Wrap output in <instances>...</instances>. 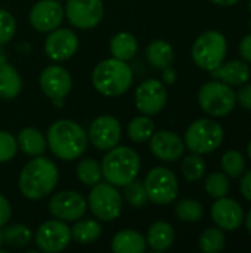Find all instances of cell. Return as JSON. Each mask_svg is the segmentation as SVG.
Listing matches in <instances>:
<instances>
[{"instance_id":"cell-1","label":"cell","mask_w":251,"mask_h":253,"mask_svg":"<svg viewBox=\"0 0 251 253\" xmlns=\"http://www.w3.org/2000/svg\"><path fill=\"white\" fill-rule=\"evenodd\" d=\"M58 181L59 170L55 162L44 156H37L22 168L18 188L27 200H41L55 191Z\"/></svg>"},{"instance_id":"cell-2","label":"cell","mask_w":251,"mask_h":253,"mask_svg":"<svg viewBox=\"0 0 251 253\" xmlns=\"http://www.w3.org/2000/svg\"><path fill=\"white\" fill-rule=\"evenodd\" d=\"M46 141L50 153L62 162L80 159L87 148V133L77 122L70 119L53 122L47 129Z\"/></svg>"},{"instance_id":"cell-3","label":"cell","mask_w":251,"mask_h":253,"mask_svg":"<svg viewBox=\"0 0 251 253\" xmlns=\"http://www.w3.org/2000/svg\"><path fill=\"white\" fill-rule=\"evenodd\" d=\"M133 83L132 67L114 56L98 62L92 71V84L104 96H120L126 93Z\"/></svg>"},{"instance_id":"cell-4","label":"cell","mask_w":251,"mask_h":253,"mask_svg":"<svg viewBox=\"0 0 251 253\" xmlns=\"http://www.w3.org/2000/svg\"><path fill=\"white\" fill-rule=\"evenodd\" d=\"M102 178L115 185L124 187L138 178L141 170V157L132 147L117 145L107 151L101 163Z\"/></svg>"},{"instance_id":"cell-5","label":"cell","mask_w":251,"mask_h":253,"mask_svg":"<svg viewBox=\"0 0 251 253\" xmlns=\"http://www.w3.org/2000/svg\"><path fill=\"white\" fill-rule=\"evenodd\" d=\"M228 53L226 37L216 30H209L198 36L192 44V61L206 71H213L225 62Z\"/></svg>"},{"instance_id":"cell-6","label":"cell","mask_w":251,"mask_h":253,"mask_svg":"<svg viewBox=\"0 0 251 253\" xmlns=\"http://www.w3.org/2000/svg\"><path fill=\"white\" fill-rule=\"evenodd\" d=\"M225 138V130L220 123L213 119H198L192 122L185 132V148L197 154H209L216 151Z\"/></svg>"},{"instance_id":"cell-7","label":"cell","mask_w":251,"mask_h":253,"mask_svg":"<svg viewBox=\"0 0 251 253\" xmlns=\"http://www.w3.org/2000/svg\"><path fill=\"white\" fill-rule=\"evenodd\" d=\"M198 104L206 114L212 117H225L234 111L237 105V95L232 86L213 79L200 87Z\"/></svg>"},{"instance_id":"cell-8","label":"cell","mask_w":251,"mask_h":253,"mask_svg":"<svg viewBox=\"0 0 251 253\" xmlns=\"http://www.w3.org/2000/svg\"><path fill=\"white\" fill-rule=\"evenodd\" d=\"M87 208L98 221L111 222L115 221L123 211V196L118 187L109 182H98L92 185L87 196Z\"/></svg>"},{"instance_id":"cell-9","label":"cell","mask_w":251,"mask_h":253,"mask_svg":"<svg viewBox=\"0 0 251 253\" xmlns=\"http://www.w3.org/2000/svg\"><path fill=\"white\" fill-rule=\"evenodd\" d=\"M148 200L164 206L173 203L179 196V182L173 170L164 166L152 168L143 181Z\"/></svg>"},{"instance_id":"cell-10","label":"cell","mask_w":251,"mask_h":253,"mask_svg":"<svg viewBox=\"0 0 251 253\" xmlns=\"http://www.w3.org/2000/svg\"><path fill=\"white\" fill-rule=\"evenodd\" d=\"M33 239L37 249L44 253L62 252L70 246L72 240L71 228L67 225V222L56 218L43 222L37 228Z\"/></svg>"},{"instance_id":"cell-11","label":"cell","mask_w":251,"mask_h":253,"mask_svg":"<svg viewBox=\"0 0 251 253\" xmlns=\"http://www.w3.org/2000/svg\"><path fill=\"white\" fill-rule=\"evenodd\" d=\"M47 209L53 218L64 222H74L86 215L87 200L78 191L64 190L50 197Z\"/></svg>"},{"instance_id":"cell-12","label":"cell","mask_w":251,"mask_h":253,"mask_svg":"<svg viewBox=\"0 0 251 253\" xmlns=\"http://www.w3.org/2000/svg\"><path fill=\"white\" fill-rule=\"evenodd\" d=\"M64 12L74 28L92 30L104 18V3L102 0H67Z\"/></svg>"},{"instance_id":"cell-13","label":"cell","mask_w":251,"mask_h":253,"mask_svg":"<svg viewBox=\"0 0 251 253\" xmlns=\"http://www.w3.org/2000/svg\"><path fill=\"white\" fill-rule=\"evenodd\" d=\"M167 104L166 84L158 79H148L142 82L135 90V105L141 114L157 116Z\"/></svg>"},{"instance_id":"cell-14","label":"cell","mask_w":251,"mask_h":253,"mask_svg":"<svg viewBox=\"0 0 251 253\" xmlns=\"http://www.w3.org/2000/svg\"><path fill=\"white\" fill-rule=\"evenodd\" d=\"M78 50V37L71 28L58 27L47 33L44 40V53L53 62L71 59Z\"/></svg>"},{"instance_id":"cell-15","label":"cell","mask_w":251,"mask_h":253,"mask_svg":"<svg viewBox=\"0 0 251 253\" xmlns=\"http://www.w3.org/2000/svg\"><path fill=\"white\" fill-rule=\"evenodd\" d=\"M87 138L101 151H108L117 147L121 141V125L114 116H99L96 117L90 126Z\"/></svg>"},{"instance_id":"cell-16","label":"cell","mask_w":251,"mask_h":253,"mask_svg":"<svg viewBox=\"0 0 251 253\" xmlns=\"http://www.w3.org/2000/svg\"><path fill=\"white\" fill-rule=\"evenodd\" d=\"M38 84L43 93L52 101H64L71 89H72V79L67 68L62 65L53 64L47 65L38 77Z\"/></svg>"},{"instance_id":"cell-17","label":"cell","mask_w":251,"mask_h":253,"mask_svg":"<svg viewBox=\"0 0 251 253\" xmlns=\"http://www.w3.org/2000/svg\"><path fill=\"white\" fill-rule=\"evenodd\" d=\"M65 18L64 6L58 0H38L30 9V24L38 33H50L61 27Z\"/></svg>"},{"instance_id":"cell-18","label":"cell","mask_w":251,"mask_h":253,"mask_svg":"<svg viewBox=\"0 0 251 253\" xmlns=\"http://www.w3.org/2000/svg\"><path fill=\"white\" fill-rule=\"evenodd\" d=\"M149 150L155 159L172 163L183 157L185 142L173 130H158L149 138Z\"/></svg>"},{"instance_id":"cell-19","label":"cell","mask_w":251,"mask_h":253,"mask_svg":"<svg viewBox=\"0 0 251 253\" xmlns=\"http://www.w3.org/2000/svg\"><path fill=\"white\" fill-rule=\"evenodd\" d=\"M212 219L223 231H235L244 222L243 206L229 197L216 199L212 206Z\"/></svg>"},{"instance_id":"cell-20","label":"cell","mask_w":251,"mask_h":253,"mask_svg":"<svg viewBox=\"0 0 251 253\" xmlns=\"http://www.w3.org/2000/svg\"><path fill=\"white\" fill-rule=\"evenodd\" d=\"M210 73L213 79L220 80L229 86H241L250 80L251 76L250 67L244 59H232L229 62H223L220 67Z\"/></svg>"},{"instance_id":"cell-21","label":"cell","mask_w":251,"mask_h":253,"mask_svg":"<svg viewBox=\"0 0 251 253\" xmlns=\"http://www.w3.org/2000/svg\"><path fill=\"white\" fill-rule=\"evenodd\" d=\"M146 239L136 230H121L115 233L111 240V249L114 253H143L146 251Z\"/></svg>"},{"instance_id":"cell-22","label":"cell","mask_w":251,"mask_h":253,"mask_svg":"<svg viewBox=\"0 0 251 253\" xmlns=\"http://www.w3.org/2000/svg\"><path fill=\"white\" fill-rule=\"evenodd\" d=\"M16 144L18 150H21L24 154L30 157L43 156V153L47 148L46 135H43L36 127H24L16 135Z\"/></svg>"},{"instance_id":"cell-23","label":"cell","mask_w":251,"mask_h":253,"mask_svg":"<svg viewBox=\"0 0 251 253\" xmlns=\"http://www.w3.org/2000/svg\"><path fill=\"white\" fill-rule=\"evenodd\" d=\"M175 230L166 221L154 222L146 233V245L155 252H164L170 249L175 243Z\"/></svg>"},{"instance_id":"cell-24","label":"cell","mask_w":251,"mask_h":253,"mask_svg":"<svg viewBox=\"0 0 251 253\" xmlns=\"http://www.w3.org/2000/svg\"><path fill=\"white\" fill-rule=\"evenodd\" d=\"M145 56L151 67L157 70H164L167 67H172L175 61V49L169 42L157 39L146 46Z\"/></svg>"},{"instance_id":"cell-25","label":"cell","mask_w":251,"mask_h":253,"mask_svg":"<svg viewBox=\"0 0 251 253\" xmlns=\"http://www.w3.org/2000/svg\"><path fill=\"white\" fill-rule=\"evenodd\" d=\"M22 90V77L9 62L0 64V99L12 101Z\"/></svg>"},{"instance_id":"cell-26","label":"cell","mask_w":251,"mask_h":253,"mask_svg":"<svg viewBox=\"0 0 251 253\" xmlns=\"http://www.w3.org/2000/svg\"><path fill=\"white\" fill-rule=\"evenodd\" d=\"M138 40L136 37L129 31H120L114 34L109 40V52L111 56L129 62L132 58H135L138 52Z\"/></svg>"},{"instance_id":"cell-27","label":"cell","mask_w":251,"mask_h":253,"mask_svg":"<svg viewBox=\"0 0 251 253\" xmlns=\"http://www.w3.org/2000/svg\"><path fill=\"white\" fill-rule=\"evenodd\" d=\"M102 234V227L96 219L80 218L74 221L71 228V237L78 245H92L95 243Z\"/></svg>"},{"instance_id":"cell-28","label":"cell","mask_w":251,"mask_h":253,"mask_svg":"<svg viewBox=\"0 0 251 253\" xmlns=\"http://www.w3.org/2000/svg\"><path fill=\"white\" fill-rule=\"evenodd\" d=\"M154 132H155V123L149 116L145 114L132 119L127 125V136L130 141L136 144L148 142Z\"/></svg>"},{"instance_id":"cell-29","label":"cell","mask_w":251,"mask_h":253,"mask_svg":"<svg viewBox=\"0 0 251 253\" xmlns=\"http://www.w3.org/2000/svg\"><path fill=\"white\" fill-rule=\"evenodd\" d=\"M75 175L77 179L86 185V187H92L95 184H98L102 179V169H101V163H98L95 159L87 157V159H81L77 166H75Z\"/></svg>"},{"instance_id":"cell-30","label":"cell","mask_w":251,"mask_h":253,"mask_svg":"<svg viewBox=\"0 0 251 253\" xmlns=\"http://www.w3.org/2000/svg\"><path fill=\"white\" fill-rule=\"evenodd\" d=\"M33 240V231L22 224H13L3 230V245L9 248H27Z\"/></svg>"},{"instance_id":"cell-31","label":"cell","mask_w":251,"mask_h":253,"mask_svg":"<svg viewBox=\"0 0 251 253\" xmlns=\"http://www.w3.org/2000/svg\"><path fill=\"white\" fill-rule=\"evenodd\" d=\"M175 213L179 221L182 222H198L204 216V208L203 205L195 199H182L175 206Z\"/></svg>"},{"instance_id":"cell-32","label":"cell","mask_w":251,"mask_h":253,"mask_svg":"<svg viewBox=\"0 0 251 253\" xmlns=\"http://www.w3.org/2000/svg\"><path fill=\"white\" fill-rule=\"evenodd\" d=\"M180 169H182L183 178L188 182H197L204 176V173L207 170V165H206V160L203 159L201 154L191 153L182 159Z\"/></svg>"},{"instance_id":"cell-33","label":"cell","mask_w":251,"mask_h":253,"mask_svg":"<svg viewBox=\"0 0 251 253\" xmlns=\"http://www.w3.org/2000/svg\"><path fill=\"white\" fill-rule=\"evenodd\" d=\"M222 170L229 178H240L246 170V159L244 154L238 150H228L223 153L220 159Z\"/></svg>"},{"instance_id":"cell-34","label":"cell","mask_w":251,"mask_h":253,"mask_svg":"<svg viewBox=\"0 0 251 253\" xmlns=\"http://www.w3.org/2000/svg\"><path fill=\"white\" fill-rule=\"evenodd\" d=\"M225 243H226L225 233L219 227L204 230L200 236V240H198L200 249L204 253L220 252V251H223Z\"/></svg>"},{"instance_id":"cell-35","label":"cell","mask_w":251,"mask_h":253,"mask_svg":"<svg viewBox=\"0 0 251 253\" xmlns=\"http://www.w3.org/2000/svg\"><path fill=\"white\" fill-rule=\"evenodd\" d=\"M204 188L207 194L212 199H220L225 197L229 193L231 184H229V176H226L223 172H213L206 178Z\"/></svg>"},{"instance_id":"cell-36","label":"cell","mask_w":251,"mask_h":253,"mask_svg":"<svg viewBox=\"0 0 251 253\" xmlns=\"http://www.w3.org/2000/svg\"><path fill=\"white\" fill-rule=\"evenodd\" d=\"M123 196L126 199V202L135 208V209H139V208H143L148 202V194H146V190H145V185L142 181H138V179H133L130 181L129 184H126L123 187Z\"/></svg>"},{"instance_id":"cell-37","label":"cell","mask_w":251,"mask_h":253,"mask_svg":"<svg viewBox=\"0 0 251 253\" xmlns=\"http://www.w3.org/2000/svg\"><path fill=\"white\" fill-rule=\"evenodd\" d=\"M16 34V21L13 15L6 10L0 9V46L7 44Z\"/></svg>"},{"instance_id":"cell-38","label":"cell","mask_w":251,"mask_h":253,"mask_svg":"<svg viewBox=\"0 0 251 253\" xmlns=\"http://www.w3.org/2000/svg\"><path fill=\"white\" fill-rule=\"evenodd\" d=\"M16 153H18L16 138L7 130H0V163L10 162L16 156Z\"/></svg>"},{"instance_id":"cell-39","label":"cell","mask_w":251,"mask_h":253,"mask_svg":"<svg viewBox=\"0 0 251 253\" xmlns=\"http://www.w3.org/2000/svg\"><path fill=\"white\" fill-rule=\"evenodd\" d=\"M235 95H237V102H238L243 108L251 111V83H244V84H241L240 90H238Z\"/></svg>"},{"instance_id":"cell-40","label":"cell","mask_w":251,"mask_h":253,"mask_svg":"<svg viewBox=\"0 0 251 253\" xmlns=\"http://www.w3.org/2000/svg\"><path fill=\"white\" fill-rule=\"evenodd\" d=\"M12 218V206L9 200L0 194V227H4Z\"/></svg>"},{"instance_id":"cell-41","label":"cell","mask_w":251,"mask_h":253,"mask_svg":"<svg viewBox=\"0 0 251 253\" xmlns=\"http://www.w3.org/2000/svg\"><path fill=\"white\" fill-rule=\"evenodd\" d=\"M240 191L244 196V199H247L251 202V170H247L241 175V181H240Z\"/></svg>"},{"instance_id":"cell-42","label":"cell","mask_w":251,"mask_h":253,"mask_svg":"<svg viewBox=\"0 0 251 253\" xmlns=\"http://www.w3.org/2000/svg\"><path fill=\"white\" fill-rule=\"evenodd\" d=\"M240 55L246 62H251V33L247 34L240 43Z\"/></svg>"},{"instance_id":"cell-43","label":"cell","mask_w":251,"mask_h":253,"mask_svg":"<svg viewBox=\"0 0 251 253\" xmlns=\"http://www.w3.org/2000/svg\"><path fill=\"white\" fill-rule=\"evenodd\" d=\"M176 79H178L176 71L172 67H167L163 70V83L164 84H173V83H176Z\"/></svg>"},{"instance_id":"cell-44","label":"cell","mask_w":251,"mask_h":253,"mask_svg":"<svg viewBox=\"0 0 251 253\" xmlns=\"http://www.w3.org/2000/svg\"><path fill=\"white\" fill-rule=\"evenodd\" d=\"M215 4H219V6H234L237 4L240 0H212Z\"/></svg>"},{"instance_id":"cell-45","label":"cell","mask_w":251,"mask_h":253,"mask_svg":"<svg viewBox=\"0 0 251 253\" xmlns=\"http://www.w3.org/2000/svg\"><path fill=\"white\" fill-rule=\"evenodd\" d=\"M246 227H247V231L250 233L251 236V209L249 211L247 216H246Z\"/></svg>"},{"instance_id":"cell-46","label":"cell","mask_w":251,"mask_h":253,"mask_svg":"<svg viewBox=\"0 0 251 253\" xmlns=\"http://www.w3.org/2000/svg\"><path fill=\"white\" fill-rule=\"evenodd\" d=\"M3 62H7V56H6L3 46H0V64H3Z\"/></svg>"},{"instance_id":"cell-47","label":"cell","mask_w":251,"mask_h":253,"mask_svg":"<svg viewBox=\"0 0 251 253\" xmlns=\"http://www.w3.org/2000/svg\"><path fill=\"white\" fill-rule=\"evenodd\" d=\"M247 154H249V159L251 160V139L250 142H249V145H247Z\"/></svg>"},{"instance_id":"cell-48","label":"cell","mask_w":251,"mask_h":253,"mask_svg":"<svg viewBox=\"0 0 251 253\" xmlns=\"http://www.w3.org/2000/svg\"><path fill=\"white\" fill-rule=\"evenodd\" d=\"M3 246V230H1V227H0V248Z\"/></svg>"},{"instance_id":"cell-49","label":"cell","mask_w":251,"mask_h":253,"mask_svg":"<svg viewBox=\"0 0 251 253\" xmlns=\"http://www.w3.org/2000/svg\"><path fill=\"white\" fill-rule=\"evenodd\" d=\"M249 9H250V12H251V0H250V3H249Z\"/></svg>"},{"instance_id":"cell-50","label":"cell","mask_w":251,"mask_h":253,"mask_svg":"<svg viewBox=\"0 0 251 253\" xmlns=\"http://www.w3.org/2000/svg\"><path fill=\"white\" fill-rule=\"evenodd\" d=\"M58 1H61V0H58Z\"/></svg>"}]
</instances>
